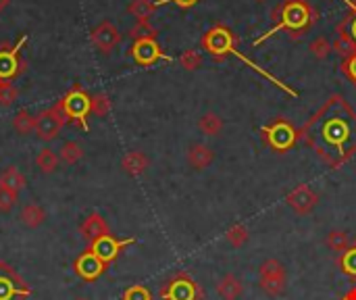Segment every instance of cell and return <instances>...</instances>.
I'll return each mask as SVG.
<instances>
[{"mask_svg":"<svg viewBox=\"0 0 356 300\" xmlns=\"http://www.w3.org/2000/svg\"><path fill=\"white\" fill-rule=\"evenodd\" d=\"M300 142L327 167H344L356 155V111L344 96L331 94L300 127Z\"/></svg>","mask_w":356,"mask_h":300,"instance_id":"obj_1","label":"cell"},{"mask_svg":"<svg viewBox=\"0 0 356 300\" xmlns=\"http://www.w3.org/2000/svg\"><path fill=\"white\" fill-rule=\"evenodd\" d=\"M271 21H273L271 30H267L262 36H258L254 40V46H260L277 32H287L290 40L298 42L319 21V11L308 3V0H281V3L271 11Z\"/></svg>","mask_w":356,"mask_h":300,"instance_id":"obj_2","label":"cell"},{"mask_svg":"<svg viewBox=\"0 0 356 300\" xmlns=\"http://www.w3.org/2000/svg\"><path fill=\"white\" fill-rule=\"evenodd\" d=\"M260 140L273 152L285 155L300 142V130L285 117H277L260 127Z\"/></svg>","mask_w":356,"mask_h":300,"instance_id":"obj_3","label":"cell"},{"mask_svg":"<svg viewBox=\"0 0 356 300\" xmlns=\"http://www.w3.org/2000/svg\"><path fill=\"white\" fill-rule=\"evenodd\" d=\"M57 107L65 115L67 123H73V125L82 127L84 132L90 130V123H88V117H90V94L82 86H73L57 103Z\"/></svg>","mask_w":356,"mask_h":300,"instance_id":"obj_4","label":"cell"},{"mask_svg":"<svg viewBox=\"0 0 356 300\" xmlns=\"http://www.w3.org/2000/svg\"><path fill=\"white\" fill-rule=\"evenodd\" d=\"M161 300H202V285L186 271H177L171 279H167L159 290Z\"/></svg>","mask_w":356,"mask_h":300,"instance_id":"obj_5","label":"cell"},{"mask_svg":"<svg viewBox=\"0 0 356 300\" xmlns=\"http://www.w3.org/2000/svg\"><path fill=\"white\" fill-rule=\"evenodd\" d=\"M26 42L28 36H24L17 44H0V80L3 82H13L28 69V61L21 57V48Z\"/></svg>","mask_w":356,"mask_h":300,"instance_id":"obj_6","label":"cell"},{"mask_svg":"<svg viewBox=\"0 0 356 300\" xmlns=\"http://www.w3.org/2000/svg\"><path fill=\"white\" fill-rule=\"evenodd\" d=\"M32 288L28 281L5 261H0V300H28Z\"/></svg>","mask_w":356,"mask_h":300,"instance_id":"obj_7","label":"cell"},{"mask_svg":"<svg viewBox=\"0 0 356 300\" xmlns=\"http://www.w3.org/2000/svg\"><path fill=\"white\" fill-rule=\"evenodd\" d=\"M65 123H67L65 115H63L61 109L55 105V107L44 109V111H40V113L36 115V130H34V134H36L40 140H44V142H53V140L59 138V134H61V130L65 127Z\"/></svg>","mask_w":356,"mask_h":300,"instance_id":"obj_8","label":"cell"},{"mask_svg":"<svg viewBox=\"0 0 356 300\" xmlns=\"http://www.w3.org/2000/svg\"><path fill=\"white\" fill-rule=\"evenodd\" d=\"M132 244H136V238L119 240V238H115L113 233H107V236L98 238L96 242L88 244V250H92L107 267H111V265L119 258V254H121L127 246H132Z\"/></svg>","mask_w":356,"mask_h":300,"instance_id":"obj_9","label":"cell"},{"mask_svg":"<svg viewBox=\"0 0 356 300\" xmlns=\"http://www.w3.org/2000/svg\"><path fill=\"white\" fill-rule=\"evenodd\" d=\"M130 57L140 65V67H152L159 61H167L171 63V57L163 53L161 44L157 42V38H148V40H136L130 48Z\"/></svg>","mask_w":356,"mask_h":300,"instance_id":"obj_10","label":"cell"},{"mask_svg":"<svg viewBox=\"0 0 356 300\" xmlns=\"http://www.w3.org/2000/svg\"><path fill=\"white\" fill-rule=\"evenodd\" d=\"M107 265L92 252V250H84L78 258H75V263H73V271H75V275L80 277V279H84V281H96L98 277H103L105 273H107Z\"/></svg>","mask_w":356,"mask_h":300,"instance_id":"obj_11","label":"cell"},{"mask_svg":"<svg viewBox=\"0 0 356 300\" xmlns=\"http://www.w3.org/2000/svg\"><path fill=\"white\" fill-rule=\"evenodd\" d=\"M90 40H92V44H94L96 51H100L103 55H109L115 46H119V42H121V32L117 30L115 24L103 21V24H98V26L92 30Z\"/></svg>","mask_w":356,"mask_h":300,"instance_id":"obj_12","label":"cell"},{"mask_svg":"<svg viewBox=\"0 0 356 300\" xmlns=\"http://www.w3.org/2000/svg\"><path fill=\"white\" fill-rule=\"evenodd\" d=\"M285 202H287V206L294 211V213H298V215H306V213H310L314 206H317V202H319V194L310 188V186H306V184H298L287 196H285Z\"/></svg>","mask_w":356,"mask_h":300,"instance_id":"obj_13","label":"cell"},{"mask_svg":"<svg viewBox=\"0 0 356 300\" xmlns=\"http://www.w3.org/2000/svg\"><path fill=\"white\" fill-rule=\"evenodd\" d=\"M80 233H82V238H84L88 244H92V242H96L98 238L111 233V227H109V223L105 221V217H103L100 213H92V215L82 223Z\"/></svg>","mask_w":356,"mask_h":300,"instance_id":"obj_14","label":"cell"},{"mask_svg":"<svg viewBox=\"0 0 356 300\" xmlns=\"http://www.w3.org/2000/svg\"><path fill=\"white\" fill-rule=\"evenodd\" d=\"M121 167L127 175L138 177L142 175L148 167H150V159L142 152V150H130L123 159H121Z\"/></svg>","mask_w":356,"mask_h":300,"instance_id":"obj_15","label":"cell"},{"mask_svg":"<svg viewBox=\"0 0 356 300\" xmlns=\"http://www.w3.org/2000/svg\"><path fill=\"white\" fill-rule=\"evenodd\" d=\"M188 163L194 167V169H206V167H211V163L215 161V150L211 148V146H206V144H192L190 148H188Z\"/></svg>","mask_w":356,"mask_h":300,"instance_id":"obj_16","label":"cell"},{"mask_svg":"<svg viewBox=\"0 0 356 300\" xmlns=\"http://www.w3.org/2000/svg\"><path fill=\"white\" fill-rule=\"evenodd\" d=\"M242 292H244V285L233 273H227L217 281V294L223 300H238L242 296Z\"/></svg>","mask_w":356,"mask_h":300,"instance_id":"obj_17","label":"cell"},{"mask_svg":"<svg viewBox=\"0 0 356 300\" xmlns=\"http://www.w3.org/2000/svg\"><path fill=\"white\" fill-rule=\"evenodd\" d=\"M350 11L346 13V17L335 26V34L346 36L354 46H356V0H346Z\"/></svg>","mask_w":356,"mask_h":300,"instance_id":"obj_18","label":"cell"},{"mask_svg":"<svg viewBox=\"0 0 356 300\" xmlns=\"http://www.w3.org/2000/svg\"><path fill=\"white\" fill-rule=\"evenodd\" d=\"M26 186H28V179L17 167H7L3 173H0V188H7V190L19 194Z\"/></svg>","mask_w":356,"mask_h":300,"instance_id":"obj_19","label":"cell"},{"mask_svg":"<svg viewBox=\"0 0 356 300\" xmlns=\"http://www.w3.org/2000/svg\"><path fill=\"white\" fill-rule=\"evenodd\" d=\"M159 3L157 0H132L127 13L136 19V21H150V17L154 15Z\"/></svg>","mask_w":356,"mask_h":300,"instance_id":"obj_20","label":"cell"},{"mask_svg":"<svg viewBox=\"0 0 356 300\" xmlns=\"http://www.w3.org/2000/svg\"><path fill=\"white\" fill-rule=\"evenodd\" d=\"M21 221H24V225H28L30 229H36V227H40V225L46 221V211H44L40 204L30 202V204H26L24 211H21Z\"/></svg>","mask_w":356,"mask_h":300,"instance_id":"obj_21","label":"cell"},{"mask_svg":"<svg viewBox=\"0 0 356 300\" xmlns=\"http://www.w3.org/2000/svg\"><path fill=\"white\" fill-rule=\"evenodd\" d=\"M356 240H352L346 231H341V229H333V231H329L327 233V240H325V244H327V248L329 250H333L335 254H341L344 250H348L352 244H354Z\"/></svg>","mask_w":356,"mask_h":300,"instance_id":"obj_22","label":"cell"},{"mask_svg":"<svg viewBox=\"0 0 356 300\" xmlns=\"http://www.w3.org/2000/svg\"><path fill=\"white\" fill-rule=\"evenodd\" d=\"M337 267L344 275H348L352 281H356V242L337 256Z\"/></svg>","mask_w":356,"mask_h":300,"instance_id":"obj_23","label":"cell"},{"mask_svg":"<svg viewBox=\"0 0 356 300\" xmlns=\"http://www.w3.org/2000/svg\"><path fill=\"white\" fill-rule=\"evenodd\" d=\"M59 163H61L59 155H57L55 150H51V148H42V150L38 152V157H36L38 169H40L42 173H46V175L55 173V171L59 169Z\"/></svg>","mask_w":356,"mask_h":300,"instance_id":"obj_24","label":"cell"},{"mask_svg":"<svg viewBox=\"0 0 356 300\" xmlns=\"http://www.w3.org/2000/svg\"><path fill=\"white\" fill-rule=\"evenodd\" d=\"M198 130L204 136H219L223 130V119L217 113H204L198 121Z\"/></svg>","mask_w":356,"mask_h":300,"instance_id":"obj_25","label":"cell"},{"mask_svg":"<svg viewBox=\"0 0 356 300\" xmlns=\"http://www.w3.org/2000/svg\"><path fill=\"white\" fill-rule=\"evenodd\" d=\"M13 127H15V132L21 134V136L32 134V132L36 130V115H32L30 111L21 109V111L13 117Z\"/></svg>","mask_w":356,"mask_h":300,"instance_id":"obj_26","label":"cell"},{"mask_svg":"<svg viewBox=\"0 0 356 300\" xmlns=\"http://www.w3.org/2000/svg\"><path fill=\"white\" fill-rule=\"evenodd\" d=\"M59 159L65 163V165H75L84 159V148L82 144L78 142H65L59 150Z\"/></svg>","mask_w":356,"mask_h":300,"instance_id":"obj_27","label":"cell"},{"mask_svg":"<svg viewBox=\"0 0 356 300\" xmlns=\"http://www.w3.org/2000/svg\"><path fill=\"white\" fill-rule=\"evenodd\" d=\"M111 107H113V103H111V98H109V94H94V96H90V115H94V117H107L109 113H111Z\"/></svg>","mask_w":356,"mask_h":300,"instance_id":"obj_28","label":"cell"},{"mask_svg":"<svg viewBox=\"0 0 356 300\" xmlns=\"http://www.w3.org/2000/svg\"><path fill=\"white\" fill-rule=\"evenodd\" d=\"M248 238H250L248 227H246V225H242V223H235V225H231V227L225 231V240H227L233 248L244 246V244L248 242Z\"/></svg>","mask_w":356,"mask_h":300,"instance_id":"obj_29","label":"cell"},{"mask_svg":"<svg viewBox=\"0 0 356 300\" xmlns=\"http://www.w3.org/2000/svg\"><path fill=\"white\" fill-rule=\"evenodd\" d=\"M258 275L260 279H271V277H287L285 267L275 261V258H267L260 267H258Z\"/></svg>","mask_w":356,"mask_h":300,"instance_id":"obj_30","label":"cell"},{"mask_svg":"<svg viewBox=\"0 0 356 300\" xmlns=\"http://www.w3.org/2000/svg\"><path fill=\"white\" fill-rule=\"evenodd\" d=\"M159 30L150 26V21H136L134 28H130V38L136 40H148V38H157Z\"/></svg>","mask_w":356,"mask_h":300,"instance_id":"obj_31","label":"cell"},{"mask_svg":"<svg viewBox=\"0 0 356 300\" xmlns=\"http://www.w3.org/2000/svg\"><path fill=\"white\" fill-rule=\"evenodd\" d=\"M19 98V90L13 86V82L0 80V107H11Z\"/></svg>","mask_w":356,"mask_h":300,"instance_id":"obj_32","label":"cell"},{"mask_svg":"<svg viewBox=\"0 0 356 300\" xmlns=\"http://www.w3.org/2000/svg\"><path fill=\"white\" fill-rule=\"evenodd\" d=\"M308 51H310V53H312V57H317L319 61H325V59L333 53V51H331V42H329L325 36L314 38V40L310 42Z\"/></svg>","mask_w":356,"mask_h":300,"instance_id":"obj_33","label":"cell"},{"mask_svg":"<svg viewBox=\"0 0 356 300\" xmlns=\"http://www.w3.org/2000/svg\"><path fill=\"white\" fill-rule=\"evenodd\" d=\"M179 65H181L186 71H196V69H200V65H202V55H200L198 51H194V48L184 51L181 57H179Z\"/></svg>","mask_w":356,"mask_h":300,"instance_id":"obj_34","label":"cell"},{"mask_svg":"<svg viewBox=\"0 0 356 300\" xmlns=\"http://www.w3.org/2000/svg\"><path fill=\"white\" fill-rule=\"evenodd\" d=\"M285 281L287 277H271V279H260V288L269 296H281L285 292Z\"/></svg>","mask_w":356,"mask_h":300,"instance_id":"obj_35","label":"cell"},{"mask_svg":"<svg viewBox=\"0 0 356 300\" xmlns=\"http://www.w3.org/2000/svg\"><path fill=\"white\" fill-rule=\"evenodd\" d=\"M331 51L337 55V57H341V59H346V57H350L354 51H356V46L346 38V36H341V34H337L335 36V40L331 42Z\"/></svg>","mask_w":356,"mask_h":300,"instance_id":"obj_36","label":"cell"},{"mask_svg":"<svg viewBox=\"0 0 356 300\" xmlns=\"http://www.w3.org/2000/svg\"><path fill=\"white\" fill-rule=\"evenodd\" d=\"M339 71L344 73V78L356 88V51L350 55V57H346V59H341V63H339Z\"/></svg>","mask_w":356,"mask_h":300,"instance_id":"obj_37","label":"cell"},{"mask_svg":"<svg viewBox=\"0 0 356 300\" xmlns=\"http://www.w3.org/2000/svg\"><path fill=\"white\" fill-rule=\"evenodd\" d=\"M121 300H152V294H150V290H148L146 285L136 283V285H130V288L123 292Z\"/></svg>","mask_w":356,"mask_h":300,"instance_id":"obj_38","label":"cell"},{"mask_svg":"<svg viewBox=\"0 0 356 300\" xmlns=\"http://www.w3.org/2000/svg\"><path fill=\"white\" fill-rule=\"evenodd\" d=\"M17 192H11L7 188H0V213H9L17 204Z\"/></svg>","mask_w":356,"mask_h":300,"instance_id":"obj_39","label":"cell"},{"mask_svg":"<svg viewBox=\"0 0 356 300\" xmlns=\"http://www.w3.org/2000/svg\"><path fill=\"white\" fill-rule=\"evenodd\" d=\"M157 3H159V0H157ZM165 3H173V5H177L179 9H192V7H196V5H198V0H161L159 7H161V5H165Z\"/></svg>","mask_w":356,"mask_h":300,"instance_id":"obj_40","label":"cell"},{"mask_svg":"<svg viewBox=\"0 0 356 300\" xmlns=\"http://www.w3.org/2000/svg\"><path fill=\"white\" fill-rule=\"evenodd\" d=\"M339 300H356V283H354V285H350V288L344 292V296H341Z\"/></svg>","mask_w":356,"mask_h":300,"instance_id":"obj_41","label":"cell"},{"mask_svg":"<svg viewBox=\"0 0 356 300\" xmlns=\"http://www.w3.org/2000/svg\"><path fill=\"white\" fill-rule=\"evenodd\" d=\"M7 7H9V0H0V13H3Z\"/></svg>","mask_w":356,"mask_h":300,"instance_id":"obj_42","label":"cell"},{"mask_svg":"<svg viewBox=\"0 0 356 300\" xmlns=\"http://www.w3.org/2000/svg\"><path fill=\"white\" fill-rule=\"evenodd\" d=\"M78 300H88V298H78Z\"/></svg>","mask_w":356,"mask_h":300,"instance_id":"obj_43","label":"cell"},{"mask_svg":"<svg viewBox=\"0 0 356 300\" xmlns=\"http://www.w3.org/2000/svg\"><path fill=\"white\" fill-rule=\"evenodd\" d=\"M258 3H262V0H258Z\"/></svg>","mask_w":356,"mask_h":300,"instance_id":"obj_44","label":"cell"},{"mask_svg":"<svg viewBox=\"0 0 356 300\" xmlns=\"http://www.w3.org/2000/svg\"><path fill=\"white\" fill-rule=\"evenodd\" d=\"M159 3H161V0H159Z\"/></svg>","mask_w":356,"mask_h":300,"instance_id":"obj_45","label":"cell"}]
</instances>
